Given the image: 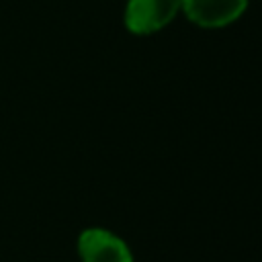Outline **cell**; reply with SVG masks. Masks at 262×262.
I'll return each mask as SVG.
<instances>
[{
  "instance_id": "cell-1",
  "label": "cell",
  "mask_w": 262,
  "mask_h": 262,
  "mask_svg": "<svg viewBox=\"0 0 262 262\" xmlns=\"http://www.w3.org/2000/svg\"><path fill=\"white\" fill-rule=\"evenodd\" d=\"M78 256L82 262H135L131 246L104 227H86L78 235Z\"/></svg>"
},
{
  "instance_id": "cell-3",
  "label": "cell",
  "mask_w": 262,
  "mask_h": 262,
  "mask_svg": "<svg viewBox=\"0 0 262 262\" xmlns=\"http://www.w3.org/2000/svg\"><path fill=\"white\" fill-rule=\"evenodd\" d=\"M250 0H180L186 18L203 29H221L235 23Z\"/></svg>"
},
{
  "instance_id": "cell-2",
  "label": "cell",
  "mask_w": 262,
  "mask_h": 262,
  "mask_svg": "<svg viewBox=\"0 0 262 262\" xmlns=\"http://www.w3.org/2000/svg\"><path fill=\"white\" fill-rule=\"evenodd\" d=\"M180 10V0H127L125 27L133 35H151L164 29Z\"/></svg>"
}]
</instances>
